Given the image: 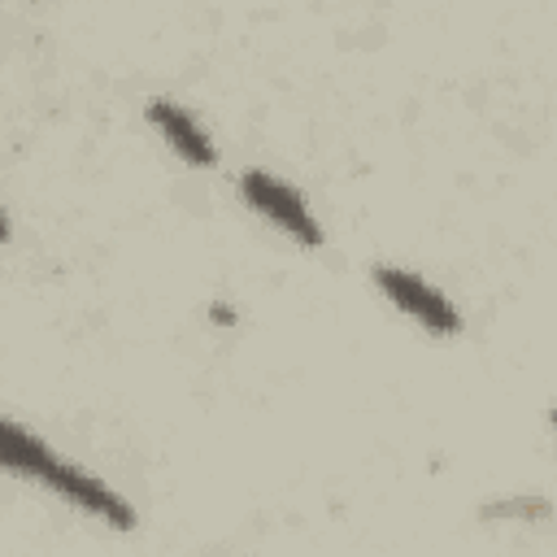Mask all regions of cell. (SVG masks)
<instances>
[{
  "instance_id": "obj_1",
  "label": "cell",
  "mask_w": 557,
  "mask_h": 557,
  "mask_svg": "<svg viewBox=\"0 0 557 557\" xmlns=\"http://www.w3.org/2000/svg\"><path fill=\"white\" fill-rule=\"evenodd\" d=\"M0 466L13 470V474H22V479H39L44 487L70 496L74 505H83L87 513L104 518V522L117 527V531L135 527V513H131V505H126L117 492H109L100 479L83 474L78 466L61 461L48 444H39L35 435H26V431L13 426L9 418H0Z\"/></svg>"
},
{
  "instance_id": "obj_5",
  "label": "cell",
  "mask_w": 557,
  "mask_h": 557,
  "mask_svg": "<svg viewBox=\"0 0 557 557\" xmlns=\"http://www.w3.org/2000/svg\"><path fill=\"white\" fill-rule=\"evenodd\" d=\"M4 239H9V218L0 213V244H4Z\"/></svg>"
},
{
  "instance_id": "obj_4",
  "label": "cell",
  "mask_w": 557,
  "mask_h": 557,
  "mask_svg": "<svg viewBox=\"0 0 557 557\" xmlns=\"http://www.w3.org/2000/svg\"><path fill=\"white\" fill-rule=\"evenodd\" d=\"M148 117H152V126L174 144V152L187 157L191 165H213V161H218L209 135H205L178 104H170V100H152V104H148Z\"/></svg>"
},
{
  "instance_id": "obj_3",
  "label": "cell",
  "mask_w": 557,
  "mask_h": 557,
  "mask_svg": "<svg viewBox=\"0 0 557 557\" xmlns=\"http://www.w3.org/2000/svg\"><path fill=\"white\" fill-rule=\"evenodd\" d=\"M374 278H379V287H383V292H387L405 313H413L426 331H435V335H457V331H461L457 309H453L435 287H426L418 274H405V270L379 265V270H374Z\"/></svg>"
},
{
  "instance_id": "obj_2",
  "label": "cell",
  "mask_w": 557,
  "mask_h": 557,
  "mask_svg": "<svg viewBox=\"0 0 557 557\" xmlns=\"http://www.w3.org/2000/svg\"><path fill=\"white\" fill-rule=\"evenodd\" d=\"M239 191H244V200L252 205V209H261L270 222H278L287 235H296L305 248H318L322 244V226L313 222V209H305V200L287 187V183H278L274 174H265V170H248L244 178H239Z\"/></svg>"
}]
</instances>
